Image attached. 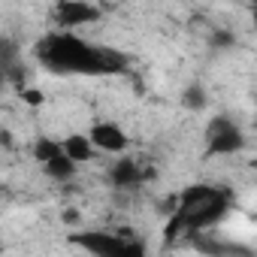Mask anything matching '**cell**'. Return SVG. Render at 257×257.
Instances as JSON below:
<instances>
[{"mask_svg":"<svg viewBox=\"0 0 257 257\" xmlns=\"http://www.w3.org/2000/svg\"><path fill=\"white\" fill-rule=\"evenodd\" d=\"M37 58L52 73H88V76L118 73L127 64L124 55H118L106 46H91L88 40H82L70 31H58V34L43 37L37 43Z\"/></svg>","mask_w":257,"mask_h":257,"instance_id":"1","label":"cell"},{"mask_svg":"<svg viewBox=\"0 0 257 257\" xmlns=\"http://www.w3.org/2000/svg\"><path fill=\"white\" fill-rule=\"evenodd\" d=\"M227 209H230V191L227 188L191 185L179 194V212L170 218V224L164 230V239L176 242L182 233H188V236L203 233L206 227L221 221Z\"/></svg>","mask_w":257,"mask_h":257,"instance_id":"2","label":"cell"},{"mask_svg":"<svg viewBox=\"0 0 257 257\" xmlns=\"http://www.w3.org/2000/svg\"><path fill=\"white\" fill-rule=\"evenodd\" d=\"M70 242L85 248V251H91L94 257H121L127 236H112V233L88 230V233H70Z\"/></svg>","mask_w":257,"mask_h":257,"instance_id":"3","label":"cell"},{"mask_svg":"<svg viewBox=\"0 0 257 257\" xmlns=\"http://www.w3.org/2000/svg\"><path fill=\"white\" fill-rule=\"evenodd\" d=\"M88 137H91L94 149L109 152V155H121V152L127 149V134L121 131L118 124H112V121H97V124L91 127Z\"/></svg>","mask_w":257,"mask_h":257,"instance_id":"4","label":"cell"},{"mask_svg":"<svg viewBox=\"0 0 257 257\" xmlns=\"http://www.w3.org/2000/svg\"><path fill=\"white\" fill-rule=\"evenodd\" d=\"M100 19V10L91 7V4H82V0H61L55 7V22L64 25V28H73V25H91Z\"/></svg>","mask_w":257,"mask_h":257,"instance_id":"5","label":"cell"},{"mask_svg":"<svg viewBox=\"0 0 257 257\" xmlns=\"http://www.w3.org/2000/svg\"><path fill=\"white\" fill-rule=\"evenodd\" d=\"M245 146V137H242V131L233 124L230 131H221L218 137H209V149H206V155L209 158H215V155H233V152H239Z\"/></svg>","mask_w":257,"mask_h":257,"instance_id":"6","label":"cell"},{"mask_svg":"<svg viewBox=\"0 0 257 257\" xmlns=\"http://www.w3.org/2000/svg\"><path fill=\"white\" fill-rule=\"evenodd\" d=\"M143 170L137 167V161H131V158H121L112 170H109V179H112V185L115 188H137L140 182H143Z\"/></svg>","mask_w":257,"mask_h":257,"instance_id":"7","label":"cell"},{"mask_svg":"<svg viewBox=\"0 0 257 257\" xmlns=\"http://www.w3.org/2000/svg\"><path fill=\"white\" fill-rule=\"evenodd\" d=\"M64 155H67L70 161H76V164L91 161V158H94V143H91V137L70 134V137L64 140Z\"/></svg>","mask_w":257,"mask_h":257,"instance_id":"8","label":"cell"},{"mask_svg":"<svg viewBox=\"0 0 257 257\" xmlns=\"http://www.w3.org/2000/svg\"><path fill=\"white\" fill-rule=\"evenodd\" d=\"M43 173H46L49 179H55V182H70V179L76 176V161H70L67 155H61V158L49 161V164L43 167Z\"/></svg>","mask_w":257,"mask_h":257,"instance_id":"9","label":"cell"},{"mask_svg":"<svg viewBox=\"0 0 257 257\" xmlns=\"http://www.w3.org/2000/svg\"><path fill=\"white\" fill-rule=\"evenodd\" d=\"M34 155H37V161L46 167L49 161H55V158H61V155H64V143H55V140L43 137V140H37V143H34Z\"/></svg>","mask_w":257,"mask_h":257,"instance_id":"10","label":"cell"},{"mask_svg":"<svg viewBox=\"0 0 257 257\" xmlns=\"http://www.w3.org/2000/svg\"><path fill=\"white\" fill-rule=\"evenodd\" d=\"M182 103H185V109H194V112H200V109H206L209 97H206L203 85H188V88H185V94H182Z\"/></svg>","mask_w":257,"mask_h":257,"instance_id":"11","label":"cell"},{"mask_svg":"<svg viewBox=\"0 0 257 257\" xmlns=\"http://www.w3.org/2000/svg\"><path fill=\"white\" fill-rule=\"evenodd\" d=\"M16 58H19L16 43H13V40H0V67H4V73H7L10 67H16Z\"/></svg>","mask_w":257,"mask_h":257,"instance_id":"12","label":"cell"},{"mask_svg":"<svg viewBox=\"0 0 257 257\" xmlns=\"http://www.w3.org/2000/svg\"><path fill=\"white\" fill-rule=\"evenodd\" d=\"M19 94H22V100L28 106H43V100H46V94L40 88H19Z\"/></svg>","mask_w":257,"mask_h":257,"instance_id":"13","label":"cell"},{"mask_svg":"<svg viewBox=\"0 0 257 257\" xmlns=\"http://www.w3.org/2000/svg\"><path fill=\"white\" fill-rule=\"evenodd\" d=\"M230 127H233V121H230L227 115H218V118L209 124V131H206V140H209V137H218L221 131H230Z\"/></svg>","mask_w":257,"mask_h":257,"instance_id":"14","label":"cell"},{"mask_svg":"<svg viewBox=\"0 0 257 257\" xmlns=\"http://www.w3.org/2000/svg\"><path fill=\"white\" fill-rule=\"evenodd\" d=\"M121 257H146V245H143V242H137V239H127V242H124Z\"/></svg>","mask_w":257,"mask_h":257,"instance_id":"15","label":"cell"},{"mask_svg":"<svg viewBox=\"0 0 257 257\" xmlns=\"http://www.w3.org/2000/svg\"><path fill=\"white\" fill-rule=\"evenodd\" d=\"M227 257H257L251 248H245V245H233V242H227Z\"/></svg>","mask_w":257,"mask_h":257,"instance_id":"16","label":"cell"},{"mask_svg":"<svg viewBox=\"0 0 257 257\" xmlns=\"http://www.w3.org/2000/svg\"><path fill=\"white\" fill-rule=\"evenodd\" d=\"M212 43H215V46H221V49H227V46H233V37H230V34H224V31H218V34L212 37Z\"/></svg>","mask_w":257,"mask_h":257,"instance_id":"17","label":"cell"},{"mask_svg":"<svg viewBox=\"0 0 257 257\" xmlns=\"http://www.w3.org/2000/svg\"><path fill=\"white\" fill-rule=\"evenodd\" d=\"M64 221H67V224H76V221H79V212H76V209H67V212H64Z\"/></svg>","mask_w":257,"mask_h":257,"instance_id":"18","label":"cell"},{"mask_svg":"<svg viewBox=\"0 0 257 257\" xmlns=\"http://www.w3.org/2000/svg\"><path fill=\"white\" fill-rule=\"evenodd\" d=\"M4 146H7V149H13V137H10V131H4Z\"/></svg>","mask_w":257,"mask_h":257,"instance_id":"19","label":"cell"},{"mask_svg":"<svg viewBox=\"0 0 257 257\" xmlns=\"http://www.w3.org/2000/svg\"><path fill=\"white\" fill-rule=\"evenodd\" d=\"M254 25H257V7H254Z\"/></svg>","mask_w":257,"mask_h":257,"instance_id":"20","label":"cell"}]
</instances>
